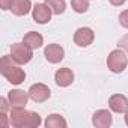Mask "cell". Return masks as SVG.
<instances>
[{"mask_svg": "<svg viewBox=\"0 0 128 128\" xmlns=\"http://www.w3.org/2000/svg\"><path fill=\"white\" fill-rule=\"evenodd\" d=\"M9 122L14 128H38L42 124L41 116L36 112L23 108H11Z\"/></svg>", "mask_w": 128, "mask_h": 128, "instance_id": "1", "label": "cell"}, {"mask_svg": "<svg viewBox=\"0 0 128 128\" xmlns=\"http://www.w3.org/2000/svg\"><path fill=\"white\" fill-rule=\"evenodd\" d=\"M0 72L2 76L12 84L18 86L26 80V72L23 68H20V65L12 59V56H3L0 60Z\"/></svg>", "mask_w": 128, "mask_h": 128, "instance_id": "2", "label": "cell"}, {"mask_svg": "<svg viewBox=\"0 0 128 128\" xmlns=\"http://www.w3.org/2000/svg\"><path fill=\"white\" fill-rule=\"evenodd\" d=\"M128 65V54L122 50V48H116L113 51H110L108 57H107V68L114 72V74H120L125 71Z\"/></svg>", "mask_w": 128, "mask_h": 128, "instance_id": "3", "label": "cell"}, {"mask_svg": "<svg viewBox=\"0 0 128 128\" xmlns=\"http://www.w3.org/2000/svg\"><path fill=\"white\" fill-rule=\"evenodd\" d=\"M11 56L18 65H26L33 57V50L24 42H15L11 45Z\"/></svg>", "mask_w": 128, "mask_h": 128, "instance_id": "4", "label": "cell"}, {"mask_svg": "<svg viewBox=\"0 0 128 128\" xmlns=\"http://www.w3.org/2000/svg\"><path fill=\"white\" fill-rule=\"evenodd\" d=\"M29 96L35 102H45L51 96V90L47 84L44 83H35L29 89Z\"/></svg>", "mask_w": 128, "mask_h": 128, "instance_id": "5", "label": "cell"}, {"mask_svg": "<svg viewBox=\"0 0 128 128\" xmlns=\"http://www.w3.org/2000/svg\"><path fill=\"white\" fill-rule=\"evenodd\" d=\"M51 9L45 3H36L32 9V18L38 24H47L51 20Z\"/></svg>", "mask_w": 128, "mask_h": 128, "instance_id": "6", "label": "cell"}, {"mask_svg": "<svg viewBox=\"0 0 128 128\" xmlns=\"http://www.w3.org/2000/svg\"><path fill=\"white\" fill-rule=\"evenodd\" d=\"M95 39V33L90 27H80L74 33V42L78 47H89Z\"/></svg>", "mask_w": 128, "mask_h": 128, "instance_id": "7", "label": "cell"}, {"mask_svg": "<svg viewBox=\"0 0 128 128\" xmlns=\"http://www.w3.org/2000/svg\"><path fill=\"white\" fill-rule=\"evenodd\" d=\"M29 98H30L29 92H24L21 89H12L8 94V100H9L11 108H23V107H26Z\"/></svg>", "mask_w": 128, "mask_h": 128, "instance_id": "8", "label": "cell"}, {"mask_svg": "<svg viewBox=\"0 0 128 128\" xmlns=\"http://www.w3.org/2000/svg\"><path fill=\"white\" fill-rule=\"evenodd\" d=\"M44 56L50 63H59L65 57V50L59 44H48L44 50Z\"/></svg>", "mask_w": 128, "mask_h": 128, "instance_id": "9", "label": "cell"}, {"mask_svg": "<svg viewBox=\"0 0 128 128\" xmlns=\"http://www.w3.org/2000/svg\"><path fill=\"white\" fill-rule=\"evenodd\" d=\"M108 107L112 112L120 114L128 110V98L122 94H114L108 98Z\"/></svg>", "mask_w": 128, "mask_h": 128, "instance_id": "10", "label": "cell"}, {"mask_svg": "<svg viewBox=\"0 0 128 128\" xmlns=\"http://www.w3.org/2000/svg\"><path fill=\"white\" fill-rule=\"evenodd\" d=\"M113 122V118H112V113L106 108H101V110H96L92 116V125L96 126V128H108Z\"/></svg>", "mask_w": 128, "mask_h": 128, "instance_id": "11", "label": "cell"}, {"mask_svg": "<svg viewBox=\"0 0 128 128\" xmlns=\"http://www.w3.org/2000/svg\"><path fill=\"white\" fill-rule=\"evenodd\" d=\"M54 82L59 88H68L74 82V72L70 68H60L54 74Z\"/></svg>", "mask_w": 128, "mask_h": 128, "instance_id": "12", "label": "cell"}, {"mask_svg": "<svg viewBox=\"0 0 128 128\" xmlns=\"http://www.w3.org/2000/svg\"><path fill=\"white\" fill-rule=\"evenodd\" d=\"M32 2L30 0H14L12 3V14L17 15V17H23V15H27L30 11H32Z\"/></svg>", "mask_w": 128, "mask_h": 128, "instance_id": "13", "label": "cell"}, {"mask_svg": "<svg viewBox=\"0 0 128 128\" xmlns=\"http://www.w3.org/2000/svg\"><path fill=\"white\" fill-rule=\"evenodd\" d=\"M23 42H24L26 45H29L32 50H36V48H41V47H42L44 38H42V35L38 33V32H29V33L24 35Z\"/></svg>", "mask_w": 128, "mask_h": 128, "instance_id": "14", "label": "cell"}, {"mask_svg": "<svg viewBox=\"0 0 128 128\" xmlns=\"http://www.w3.org/2000/svg\"><path fill=\"white\" fill-rule=\"evenodd\" d=\"M44 124H45L47 128H66V126H68L66 119L63 118L62 114H59V113H51V114L45 119Z\"/></svg>", "mask_w": 128, "mask_h": 128, "instance_id": "15", "label": "cell"}, {"mask_svg": "<svg viewBox=\"0 0 128 128\" xmlns=\"http://www.w3.org/2000/svg\"><path fill=\"white\" fill-rule=\"evenodd\" d=\"M44 3L48 5V8L51 9V12L54 15H60L66 9V2L65 0H45Z\"/></svg>", "mask_w": 128, "mask_h": 128, "instance_id": "16", "label": "cell"}, {"mask_svg": "<svg viewBox=\"0 0 128 128\" xmlns=\"http://www.w3.org/2000/svg\"><path fill=\"white\" fill-rule=\"evenodd\" d=\"M71 6L77 14H84L89 9V0H71Z\"/></svg>", "mask_w": 128, "mask_h": 128, "instance_id": "17", "label": "cell"}, {"mask_svg": "<svg viewBox=\"0 0 128 128\" xmlns=\"http://www.w3.org/2000/svg\"><path fill=\"white\" fill-rule=\"evenodd\" d=\"M119 23H120L122 27L128 29V9H125V11L120 12V15H119Z\"/></svg>", "mask_w": 128, "mask_h": 128, "instance_id": "18", "label": "cell"}, {"mask_svg": "<svg viewBox=\"0 0 128 128\" xmlns=\"http://www.w3.org/2000/svg\"><path fill=\"white\" fill-rule=\"evenodd\" d=\"M118 47H119V48H122V50H124V51L128 54V33L119 39V42H118Z\"/></svg>", "mask_w": 128, "mask_h": 128, "instance_id": "19", "label": "cell"}, {"mask_svg": "<svg viewBox=\"0 0 128 128\" xmlns=\"http://www.w3.org/2000/svg\"><path fill=\"white\" fill-rule=\"evenodd\" d=\"M11 122H8V116H6V112H0V126L2 128H8Z\"/></svg>", "mask_w": 128, "mask_h": 128, "instance_id": "20", "label": "cell"}, {"mask_svg": "<svg viewBox=\"0 0 128 128\" xmlns=\"http://www.w3.org/2000/svg\"><path fill=\"white\" fill-rule=\"evenodd\" d=\"M8 108H11L9 100L8 98H0V112H8Z\"/></svg>", "mask_w": 128, "mask_h": 128, "instance_id": "21", "label": "cell"}, {"mask_svg": "<svg viewBox=\"0 0 128 128\" xmlns=\"http://www.w3.org/2000/svg\"><path fill=\"white\" fill-rule=\"evenodd\" d=\"M12 3H14V0H0V8L3 11H8L12 8Z\"/></svg>", "mask_w": 128, "mask_h": 128, "instance_id": "22", "label": "cell"}, {"mask_svg": "<svg viewBox=\"0 0 128 128\" xmlns=\"http://www.w3.org/2000/svg\"><path fill=\"white\" fill-rule=\"evenodd\" d=\"M108 2H110L113 6H122V5L126 2V0H108Z\"/></svg>", "mask_w": 128, "mask_h": 128, "instance_id": "23", "label": "cell"}, {"mask_svg": "<svg viewBox=\"0 0 128 128\" xmlns=\"http://www.w3.org/2000/svg\"><path fill=\"white\" fill-rule=\"evenodd\" d=\"M124 114H125V116H124V119H125V124H126V126H128V110H126Z\"/></svg>", "mask_w": 128, "mask_h": 128, "instance_id": "24", "label": "cell"}]
</instances>
